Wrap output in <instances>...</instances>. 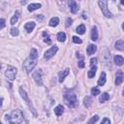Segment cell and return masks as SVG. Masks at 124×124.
<instances>
[{
    "mask_svg": "<svg viewBox=\"0 0 124 124\" xmlns=\"http://www.w3.org/2000/svg\"><path fill=\"white\" fill-rule=\"evenodd\" d=\"M5 119L9 123H21L23 122V114L19 109H14L11 112V115H5Z\"/></svg>",
    "mask_w": 124,
    "mask_h": 124,
    "instance_id": "6da1fadb",
    "label": "cell"
},
{
    "mask_svg": "<svg viewBox=\"0 0 124 124\" xmlns=\"http://www.w3.org/2000/svg\"><path fill=\"white\" fill-rule=\"evenodd\" d=\"M64 102L69 108H76L78 105V98L74 92H66L64 94Z\"/></svg>",
    "mask_w": 124,
    "mask_h": 124,
    "instance_id": "7a4b0ae2",
    "label": "cell"
},
{
    "mask_svg": "<svg viewBox=\"0 0 124 124\" xmlns=\"http://www.w3.org/2000/svg\"><path fill=\"white\" fill-rule=\"evenodd\" d=\"M36 65H37V59H33L31 57L26 58L23 62V68L25 69L26 73H30Z\"/></svg>",
    "mask_w": 124,
    "mask_h": 124,
    "instance_id": "3957f363",
    "label": "cell"
},
{
    "mask_svg": "<svg viewBox=\"0 0 124 124\" xmlns=\"http://www.w3.org/2000/svg\"><path fill=\"white\" fill-rule=\"evenodd\" d=\"M99 6L101 8V11L103 13V15L106 16V17H109L111 18L113 16L112 14L108 11V0H99Z\"/></svg>",
    "mask_w": 124,
    "mask_h": 124,
    "instance_id": "277c9868",
    "label": "cell"
},
{
    "mask_svg": "<svg viewBox=\"0 0 124 124\" xmlns=\"http://www.w3.org/2000/svg\"><path fill=\"white\" fill-rule=\"evenodd\" d=\"M19 93H20V96L23 98V100L25 101V103L28 105V107L30 108V110L33 112V114L36 116L37 115V113H36V111H35V109H34V107L32 106V104H31V102H30V100H29V98H28V96H27V93L22 89V88H19Z\"/></svg>",
    "mask_w": 124,
    "mask_h": 124,
    "instance_id": "5b68a950",
    "label": "cell"
},
{
    "mask_svg": "<svg viewBox=\"0 0 124 124\" xmlns=\"http://www.w3.org/2000/svg\"><path fill=\"white\" fill-rule=\"evenodd\" d=\"M16 73H17L16 68H15L13 66H8V68H7L6 72H5V75H6V77H7V78L9 80H14L16 78Z\"/></svg>",
    "mask_w": 124,
    "mask_h": 124,
    "instance_id": "8992f818",
    "label": "cell"
},
{
    "mask_svg": "<svg viewBox=\"0 0 124 124\" xmlns=\"http://www.w3.org/2000/svg\"><path fill=\"white\" fill-rule=\"evenodd\" d=\"M57 50H58L57 46H51L49 49H47V50L45 52V58H46V60H49L51 57L54 56V54L56 53Z\"/></svg>",
    "mask_w": 124,
    "mask_h": 124,
    "instance_id": "52a82bcc",
    "label": "cell"
},
{
    "mask_svg": "<svg viewBox=\"0 0 124 124\" xmlns=\"http://www.w3.org/2000/svg\"><path fill=\"white\" fill-rule=\"evenodd\" d=\"M33 78L35 80V82L38 85H43V80H42V71L41 70H37L34 72L33 74Z\"/></svg>",
    "mask_w": 124,
    "mask_h": 124,
    "instance_id": "ba28073f",
    "label": "cell"
},
{
    "mask_svg": "<svg viewBox=\"0 0 124 124\" xmlns=\"http://www.w3.org/2000/svg\"><path fill=\"white\" fill-rule=\"evenodd\" d=\"M123 79H124V76H123L122 71H117L115 75V84L120 85L123 82Z\"/></svg>",
    "mask_w": 124,
    "mask_h": 124,
    "instance_id": "9c48e42d",
    "label": "cell"
},
{
    "mask_svg": "<svg viewBox=\"0 0 124 124\" xmlns=\"http://www.w3.org/2000/svg\"><path fill=\"white\" fill-rule=\"evenodd\" d=\"M69 73H70V69L69 68H66L65 70L59 72V74H58V76H59V82H62L65 79V78L69 75Z\"/></svg>",
    "mask_w": 124,
    "mask_h": 124,
    "instance_id": "30bf717a",
    "label": "cell"
},
{
    "mask_svg": "<svg viewBox=\"0 0 124 124\" xmlns=\"http://www.w3.org/2000/svg\"><path fill=\"white\" fill-rule=\"evenodd\" d=\"M69 6H70V10H71V12H72L73 14H77V13H78V4H77L74 0H71V1H70Z\"/></svg>",
    "mask_w": 124,
    "mask_h": 124,
    "instance_id": "8fae6325",
    "label": "cell"
},
{
    "mask_svg": "<svg viewBox=\"0 0 124 124\" xmlns=\"http://www.w3.org/2000/svg\"><path fill=\"white\" fill-rule=\"evenodd\" d=\"M35 25H36V23H35L34 21H29V22L25 23L24 28H25V30H26L28 33H30V32H32L33 29L35 28Z\"/></svg>",
    "mask_w": 124,
    "mask_h": 124,
    "instance_id": "7c38bea8",
    "label": "cell"
},
{
    "mask_svg": "<svg viewBox=\"0 0 124 124\" xmlns=\"http://www.w3.org/2000/svg\"><path fill=\"white\" fill-rule=\"evenodd\" d=\"M97 50V46L95 45H89L86 48V53L87 55H92L93 53H95Z\"/></svg>",
    "mask_w": 124,
    "mask_h": 124,
    "instance_id": "4fadbf2b",
    "label": "cell"
},
{
    "mask_svg": "<svg viewBox=\"0 0 124 124\" xmlns=\"http://www.w3.org/2000/svg\"><path fill=\"white\" fill-rule=\"evenodd\" d=\"M42 7V5L40 4V3H31L30 5H28V11L29 12H34L35 10H37V9H40Z\"/></svg>",
    "mask_w": 124,
    "mask_h": 124,
    "instance_id": "5bb4252c",
    "label": "cell"
},
{
    "mask_svg": "<svg viewBox=\"0 0 124 124\" xmlns=\"http://www.w3.org/2000/svg\"><path fill=\"white\" fill-rule=\"evenodd\" d=\"M91 40L92 41H97L98 40V30L96 26H93L91 28Z\"/></svg>",
    "mask_w": 124,
    "mask_h": 124,
    "instance_id": "9a60e30c",
    "label": "cell"
},
{
    "mask_svg": "<svg viewBox=\"0 0 124 124\" xmlns=\"http://www.w3.org/2000/svg\"><path fill=\"white\" fill-rule=\"evenodd\" d=\"M115 48L120 50V51L124 50V42H123V40H117L115 42Z\"/></svg>",
    "mask_w": 124,
    "mask_h": 124,
    "instance_id": "2e32d148",
    "label": "cell"
},
{
    "mask_svg": "<svg viewBox=\"0 0 124 124\" xmlns=\"http://www.w3.org/2000/svg\"><path fill=\"white\" fill-rule=\"evenodd\" d=\"M106 79H107V78H106V73L103 72V73L101 74V76H100V78L98 79V82H97L98 85H99V86H103V85L106 83Z\"/></svg>",
    "mask_w": 124,
    "mask_h": 124,
    "instance_id": "e0dca14e",
    "label": "cell"
},
{
    "mask_svg": "<svg viewBox=\"0 0 124 124\" xmlns=\"http://www.w3.org/2000/svg\"><path fill=\"white\" fill-rule=\"evenodd\" d=\"M114 62H115L116 65L122 66L124 64V59H123V57L121 55H115L114 56Z\"/></svg>",
    "mask_w": 124,
    "mask_h": 124,
    "instance_id": "ac0fdd59",
    "label": "cell"
},
{
    "mask_svg": "<svg viewBox=\"0 0 124 124\" xmlns=\"http://www.w3.org/2000/svg\"><path fill=\"white\" fill-rule=\"evenodd\" d=\"M63 111H64V108H63L61 105H58L56 108H54V113H55L57 116L62 115Z\"/></svg>",
    "mask_w": 124,
    "mask_h": 124,
    "instance_id": "d6986e66",
    "label": "cell"
},
{
    "mask_svg": "<svg viewBox=\"0 0 124 124\" xmlns=\"http://www.w3.org/2000/svg\"><path fill=\"white\" fill-rule=\"evenodd\" d=\"M96 71H97V67H96L95 65L91 66V69L89 70V72H88V74H87L88 78H92L95 76V74H96Z\"/></svg>",
    "mask_w": 124,
    "mask_h": 124,
    "instance_id": "ffe728a7",
    "label": "cell"
},
{
    "mask_svg": "<svg viewBox=\"0 0 124 124\" xmlns=\"http://www.w3.org/2000/svg\"><path fill=\"white\" fill-rule=\"evenodd\" d=\"M58 23H59V18H58L57 16H54V17H52V18L49 20V25H50L51 27L57 26Z\"/></svg>",
    "mask_w": 124,
    "mask_h": 124,
    "instance_id": "44dd1931",
    "label": "cell"
},
{
    "mask_svg": "<svg viewBox=\"0 0 124 124\" xmlns=\"http://www.w3.org/2000/svg\"><path fill=\"white\" fill-rule=\"evenodd\" d=\"M92 103H93V100H92L91 97L86 96V97L84 98V102H83V104H84V106H85L86 108H89V107L92 105Z\"/></svg>",
    "mask_w": 124,
    "mask_h": 124,
    "instance_id": "7402d4cb",
    "label": "cell"
},
{
    "mask_svg": "<svg viewBox=\"0 0 124 124\" xmlns=\"http://www.w3.org/2000/svg\"><path fill=\"white\" fill-rule=\"evenodd\" d=\"M84 32H85V25L84 24H80L77 27V33L78 34L82 35V34H84Z\"/></svg>",
    "mask_w": 124,
    "mask_h": 124,
    "instance_id": "603a6c76",
    "label": "cell"
},
{
    "mask_svg": "<svg viewBox=\"0 0 124 124\" xmlns=\"http://www.w3.org/2000/svg\"><path fill=\"white\" fill-rule=\"evenodd\" d=\"M109 99V95L108 94V93H103L102 95H101V97L99 98V101L101 102V103H104V102H106V101H108Z\"/></svg>",
    "mask_w": 124,
    "mask_h": 124,
    "instance_id": "cb8c5ba5",
    "label": "cell"
},
{
    "mask_svg": "<svg viewBox=\"0 0 124 124\" xmlns=\"http://www.w3.org/2000/svg\"><path fill=\"white\" fill-rule=\"evenodd\" d=\"M57 40L59 42H64L66 40V34L64 32H59L57 33Z\"/></svg>",
    "mask_w": 124,
    "mask_h": 124,
    "instance_id": "d4e9b609",
    "label": "cell"
},
{
    "mask_svg": "<svg viewBox=\"0 0 124 124\" xmlns=\"http://www.w3.org/2000/svg\"><path fill=\"white\" fill-rule=\"evenodd\" d=\"M29 57H31V58H33V59H37V58H38V51H37L36 48H31Z\"/></svg>",
    "mask_w": 124,
    "mask_h": 124,
    "instance_id": "484cf974",
    "label": "cell"
},
{
    "mask_svg": "<svg viewBox=\"0 0 124 124\" xmlns=\"http://www.w3.org/2000/svg\"><path fill=\"white\" fill-rule=\"evenodd\" d=\"M18 16H19V13L16 11V12L15 13V16L11 18V24H12V25H14V24L18 20Z\"/></svg>",
    "mask_w": 124,
    "mask_h": 124,
    "instance_id": "4316f807",
    "label": "cell"
},
{
    "mask_svg": "<svg viewBox=\"0 0 124 124\" xmlns=\"http://www.w3.org/2000/svg\"><path fill=\"white\" fill-rule=\"evenodd\" d=\"M43 36L45 37V40H44V41H45L46 44H48V45H49V44L51 43V41H50V39H49V36L47 35V33H46V32H44V33H43Z\"/></svg>",
    "mask_w": 124,
    "mask_h": 124,
    "instance_id": "83f0119b",
    "label": "cell"
},
{
    "mask_svg": "<svg viewBox=\"0 0 124 124\" xmlns=\"http://www.w3.org/2000/svg\"><path fill=\"white\" fill-rule=\"evenodd\" d=\"M18 29L17 28H15V27H13V28H11V34L13 35V36H17L18 35Z\"/></svg>",
    "mask_w": 124,
    "mask_h": 124,
    "instance_id": "f1b7e54d",
    "label": "cell"
},
{
    "mask_svg": "<svg viewBox=\"0 0 124 124\" xmlns=\"http://www.w3.org/2000/svg\"><path fill=\"white\" fill-rule=\"evenodd\" d=\"M98 119H99V116L98 115H94L93 117H91L89 120H88V123H95L96 121H98Z\"/></svg>",
    "mask_w": 124,
    "mask_h": 124,
    "instance_id": "f546056e",
    "label": "cell"
},
{
    "mask_svg": "<svg viewBox=\"0 0 124 124\" xmlns=\"http://www.w3.org/2000/svg\"><path fill=\"white\" fill-rule=\"evenodd\" d=\"M73 42H74L75 44H81V43H82L81 39L78 38V37H77V36H74V37H73Z\"/></svg>",
    "mask_w": 124,
    "mask_h": 124,
    "instance_id": "4dcf8cb0",
    "label": "cell"
},
{
    "mask_svg": "<svg viewBox=\"0 0 124 124\" xmlns=\"http://www.w3.org/2000/svg\"><path fill=\"white\" fill-rule=\"evenodd\" d=\"M91 93H92V95H94V96H97V95L100 93V90H99L97 87H93V88L91 89Z\"/></svg>",
    "mask_w": 124,
    "mask_h": 124,
    "instance_id": "1f68e13d",
    "label": "cell"
},
{
    "mask_svg": "<svg viewBox=\"0 0 124 124\" xmlns=\"http://www.w3.org/2000/svg\"><path fill=\"white\" fill-rule=\"evenodd\" d=\"M72 23H73V19L71 18V17H67V19H66V27H69V26H71L72 25Z\"/></svg>",
    "mask_w": 124,
    "mask_h": 124,
    "instance_id": "d6a6232c",
    "label": "cell"
},
{
    "mask_svg": "<svg viewBox=\"0 0 124 124\" xmlns=\"http://www.w3.org/2000/svg\"><path fill=\"white\" fill-rule=\"evenodd\" d=\"M5 25H6V23H5V19H4V18H0V29L4 28Z\"/></svg>",
    "mask_w": 124,
    "mask_h": 124,
    "instance_id": "836d02e7",
    "label": "cell"
},
{
    "mask_svg": "<svg viewBox=\"0 0 124 124\" xmlns=\"http://www.w3.org/2000/svg\"><path fill=\"white\" fill-rule=\"evenodd\" d=\"M78 65L79 68H84V67H85V63H84L83 60H79L78 63Z\"/></svg>",
    "mask_w": 124,
    "mask_h": 124,
    "instance_id": "e575fe53",
    "label": "cell"
},
{
    "mask_svg": "<svg viewBox=\"0 0 124 124\" xmlns=\"http://www.w3.org/2000/svg\"><path fill=\"white\" fill-rule=\"evenodd\" d=\"M96 62H97V58H96V57H94V58H91V60H90V66H93V65H95V64H96Z\"/></svg>",
    "mask_w": 124,
    "mask_h": 124,
    "instance_id": "d590c367",
    "label": "cell"
},
{
    "mask_svg": "<svg viewBox=\"0 0 124 124\" xmlns=\"http://www.w3.org/2000/svg\"><path fill=\"white\" fill-rule=\"evenodd\" d=\"M102 123H103V124H105V123L109 124V123H110V121H109V119H108V118H104V119L102 120Z\"/></svg>",
    "mask_w": 124,
    "mask_h": 124,
    "instance_id": "8d00e7d4",
    "label": "cell"
},
{
    "mask_svg": "<svg viewBox=\"0 0 124 124\" xmlns=\"http://www.w3.org/2000/svg\"><path fill=\"white\" fill-rule=\"evenodd\" d=\"M2 101H3V99H2V98H0V107L2 106Z\"/></svg>",
    "mask_w": 124,
    "mask_h": 124,
    "instance_id": "74e56055",
    "label": "cell"
},
{
    "mask_svg": "<svg viewBox=\"0 0 124 124\" xmlns=\"http://www.w3.org/2000/svg\"><path fill=\"white\" fill-rule=\"evenodd\" d=\"M121 5H124V0H121Z\"/></svg>",
    "mask_w": 124,
    "mask_h": 124,
    "instance_id": "f35d334b",
    "label": "cell"
},
{
    "mask_svg": "<svg viewBox=\"0 0 124 124\" xmlns=\"http://www.w3.org/2000/svg\"><path fill=\"white\" fill-rule=\"evenodd\" d=\"M1 67H2V65H1V63H0V69H1Z\"/></svg>",
    "mask_w": 124,
    "mask_h": 124,
    "instance_id": "ab89813d",
    "label": "cell"
},
{
    "mask_svg": "<svg viewBox=\"0 0 124 124\" xmlns=\"http://www.w3.org/2000/svg\"><path fill=\"white\" fill-rule=\"evenodd\" d=\"M0 124H1V121H0Z\"/></svg>",
    "mask_w": 124,
    "mask_h": 124,
    "instance_id": "60d3db41",
    "label": "cell"
},
{
    "mask_svg": "<svg viewBox=\"0 0 124 124\" xmlns=\"http://www.w3.org/2000/svg\"><path fill=\"white\" fill-rule=\"evenodd\" d=\"M112 1H115V0H112Z\"/></svg>",
    "mask_w": 124,
    "mask_h": 124,
    "instance_id": "b9f144b4",
    "label": "cell"
}]
</instances>
